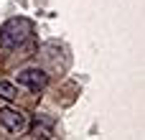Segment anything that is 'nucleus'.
Wrapping results in <instances>:
<instances>
[{
	"label": "nucleus",
	"mask_w": 145,
	"mask_h": 140,
	"mask_svg": "<svg viewBox=\"0 0 145 140\" xmlns=\"http://www.w3.org/2000/svg\"><path fill=\"white\" fill-rule=\"evenodd\" d=\"M31 33H33V23L28 18H10L0 26V46L18 48L31 38Z\"/></svg>",
	"instance_id": "f257e3e1"
},
{
	"label": "nucleus",
	"mask_w": 145,
	"mask_h": 140,
	"mask_svg": "<svg viewBox=\"0 0 145 140\" xmlns=\"http://www.w3.org/2000/svg\"><path fill=\"white\" fill-rule=\"evenodd\" d=\"M0 125L10 133V135H23L28 130V115L20 112V110H10V107H3L0 110Z\"/></svg>",
	"instance_id": "f03ea898"
},
{
	"label": "nucleus",
	"mask_w": 145,
	"mask_h": 140,
	"mask_svg": "<svg viewBox=\"0 0 145 140\" xmlns=\"http://www.w3.org/2000/svg\"><path fill=\"white\" fill-rule=\"evenodd\" d=\"M18 84L31 89V92H43L48 87V74L38 66H28V69L18 71Z\"/></svg>",
	"instance_id": "7ed1b4c3"
},
{
	"label": "nucleus",
	"mask_w": 145,
	"mask_h": 140,
	"mask_svg": "<svg viewBox=\"0 0 145 140\" xmlns=\"http://www.w3.org/2000/svg\"><path fill=\"white\" fill-rule=\"evenodd\" d=\"M18 97V89H15V84H10V82H3L0 79V99H15Z\"/></svg>",
	"instance_id": "20e7f679"
},
{
	"label": "nucleus",
	"mask_w": 145,
	"mask_h": 140,
	"mask_svg": "<svg viewBox=\"0 0 145 140\" xmlns=\"http://www.w3.org/2000/svg\"><path fill=\"white\" fill-rule=\"evenodd\" d=\"M33 138H54V135H51V122H48V120H46L43 125L36 122V128H33Z\"/></svg>",
	"instance_id": "39448f33"
}]
</instances>
